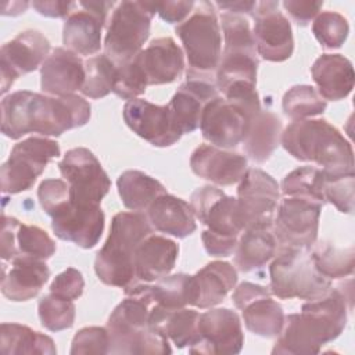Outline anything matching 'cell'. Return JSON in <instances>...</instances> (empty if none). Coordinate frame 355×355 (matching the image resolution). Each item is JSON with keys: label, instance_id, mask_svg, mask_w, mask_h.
Instances as JSON below:
<instances>
[{"label": "cell", "instance_id": "cell-1", "mask_svg": "<svg viewBox=\"0 0 355 355\" xmlns=\"http://www.w3.org/2000/svg\"><path fill=\"white\" fill-rule=\"evenodd\" d=\"M1 132L17 140L28 133L61 136L90 119V104L78 94L62 97L18 90L1 100Z\"/></svg>", "mask_w": 355, "mask_h": 355}, {"label": "cell", "instance_id": "cell-2", "mask_svg": "<svg viewBox=\"0 0 355 355\" xmlns=\"http://www.w3.org/2000/svg\"><path fill=\"white\" fill-rule=\"evenodd\" d=\"M352 309V280L331 287L316 300L301 306L300 313L284 316V323L275 343L272 354L312 355L336 340L347 326L348 312Z\"/></svg>", "mask_w": 355, "mask_h": 355}, {"label": "cell", "instance_id": "cell-3", "mask_svg": "<svg viewBox=\"0 0 355 355\" xmlns=\"http://www.w3.org/2000/svg\"><path fill=\"white\" fill-rule=\"evenodd\" d=\"M280 144L298 161L315 162L326 178L354 173V151L344 135L322 118L293 121Z\"/></svg>", "mask_w": 355, "mask_h": 355}, {"label": "cell", "instance_id": "cell-4", "mask_svg": "<svg viewBox=\"0 0 355 355\" xmlns=\"http://www.w3.org/2000/svg\"><path fill=\"white\" fill-rule=\"evenodd\" d=\"M122 300L111 312L107 330L110 336V354H171L169 340L150 326V312L154 302L148 284L137 283L125 291Z\"/></svg>", "mask_w": 355, "mask_h": 355}, {"label": "cell", "instance_id": "cell-5", "mask_svg": "<svg viewBox=\"0 0 355 355\" xmlns=\"http://www.w3.org/2000/svg\"><path fill=\"white\" fill-rule=\"evenodd\" d=\"M153 233L143 212H118L111 222L110 234L94 259L97 277L107 286L123 291L139 283L135 270V251L139 243Z\"/></svg>", "mask_w": 355, "mask_h": 355}, {"label": "cell", "instance_id": "cell-6", "mask_svg": "<svg viewBox=\"0 0 355 355\" xmlns=\"http://www.w3.org/2000/svg\"><path fill=\"white\" fill-rule=\"evenodd\" d=\"M187 58V72L211 76L222 55L220 24L211 1L196 3L191 14L175 28Z\"/></svg>", "mask_w": 355, "mask_h": 355}, {"label": "cell", "instance_id": "cell-7", "mask_svg": "<svg viewBox=\"0 0 355 355\" xmlns=\"http://www.w3.org/2000/svg\"><path fill=\"white\" fill-rule=\"evenodd\" d=\"M270 291L282 300H316L331 288V280L315 266L309 250L282 248L269 266Z\"/></svg>", "mask_w": 355, "mask_h": 355}, {"label": "cell", "instance_id": "cell-8", "mask_svg": "<svg viewBox=\"0 0 355 355\" xmlns=\"http://www.w3.org/2000/svg\"><path fill=\"white\" fill-rule=\"evenodd\" d=\"M155 12L153 1H121L115 4L104 39V54L115 65L130 61L143 50Z\"/></svg>", "mask_w": 355, "mask_h": 355}, {"label": "cell", "instance_id": "cell-9", "mask_svg": "<svg viewBox=\"0 0 355 355\" xmlns=\"http://www.w3.org/2000/svg\"><path fill=\"white\" fill-rule=\"evenodd\" d=\"M61 154L55 140L31 136L17 143L8 159L0 168V184L4 194H18L29 190L43 173L46 165Z\"/></svg>", "mask_w": 355, "mask_h": 355}, {"label": "cell", "instance_id": "cell-10", "mask_svg": "<svg viewBox=\"0 0 355 355\" xmlns=\"http://www.w3.org/2000/svg\"><path fill=\"white\" fill-rule=\"evenodd\" d=\"M322 202L305 197H283L273 220L277 251L282 248H305L316 243Z\"/></svg>", "mask_w": 355, "mask_h": 355}, {"label": "cell", "instance_id": "cell-11", "mask_svg": "<svg viewBox=\"0 0 355 355\" xmlns=\"http://www.w3.org/2000/svg\"><path fill=\"white\" fill-rule=\"evenodd\" d=\"M58 169L69 184L71 201L78 205H100L111 180L96 155L85 147L68 150Z\"/></svg>", "mask_w": 355, "mask_h": 355}, {"label": "cell", "instance_id": "cell-12", "mask_svg": "<svg viewBox=\"0 0 355 355\" xmlns=\"http://www.w3.org/2000/svg\"><path fill=\"white\" fill-rule=\"evenodd\" d=\"M258 112L237 101L216 96L202 110L200 121L202 137L219 148H233L243 143Z\"/></svg>", "mask_w": 355, "mask_h": 355}, {"label": "cell", "instance_id": "cell-13", "mask_svg": "<svg viewBox=\"0 0 355 355\" xmlns=\"http://www.w3.org/2000/svg\"><path fill=\"white\" fill-rule=\"evenodd\" d=\"M279 189L275 178L265 171L247 169L237 187V201L245 229H272L280 201Z\"/></svg>", "mask_w": 355, "mask_h": 355}, {"label": "cell", "instance_id": "cell-14", "mask_svg": "<svg viewBox=\"0 0 355 355\" xmlns=\"http://www.w3.org/2000/svg\"><path fill=\"white\" fill-rule=\"evenodd\" d=\"M190 205L194 216L212 234L239 239L245 229L237 198L225 194L220 189L214 186L196 189Z\"/></svg>", "mask_w": 355, "mask_h": 355}, {"label": "cell", "instance_id": "cell-15", "mask_svg": "<svg viewBox=\"0 0 355 355\" xmlns=\"http://www.w3.org/2000/svg\"><path fill=\"white\" fill-rule=\"evenodd\" d=\"M244 334L239 315L227 308H215L200 313L197 343L189 347L190 354H239Z\"/></svg>", "mask_w": 355, "mask_h": 355}, {"label": "cell", "instance_id": "cell-16", "mask_svg": "<svg viewBox=\"0 0 355 355\" xmlns=\"http://www.w3.org/2000/svg\"><path fill=\"white\" fill-rule=\"evenodd\" d=\"M252 17L257 53L272 62L288 60L294 51V39L288 19L279 11V1L257 3Z\"/></svg>", "mask_w": 355, "mask_h": 355}, {"label": "cell", "instance_id": "cell-17", "mask_svg": "<svg viewBox=\"0 0 355 355\" xmlns=\"http://www.w3.org/2000/svg\"><path fill=\"white\" fill-rule=\"evenodd\" d=\"M49 39L36 29L24 31L4 43L0 50L1 94H6L21 75L42 67L49 57Z\"/></svg>", "mask_w": 355, "mask_h": 355}, {"label": "cell", "instance_id": "cell-18", "mask_svg": "<svg viewBox=\"0 0 355 355\" xmlns=\"http://www.w3.org/2000/svg\"><path fill=\"white\" fill-rule=\"evenodd\" d=\"M114 1H78L79 10H73L62 29L65 49L79 55H93L101 47V31Z\"/></svg>", "mask_w": 355, "mask_h": 355}, {"label": "cell", "instance_id": "cell-19", "mask_svg": "<svg viewBox=\"0 0 355 355\" xmlns=\"http://www.w3.org/2000/svg\"><path fill=\"white\" fill-rule=\"evenodd\" d=\"M122 114L126 125L151 146L169 147L182 137L168 104L157 105L143 98H133L126 101Z\"/></svg>", "mask_w": 355, "mask_h": 355}, {"label": "cell", "instance_id": "cell-20", "mask_svg": "<svg viewBox=\"0 0 355 355\" xmlns=\"http://www.w3.org/2000/svg\"><path fill=\"white\" fill-rule=\"evenodd\" d=\"M104 212L100 205L67 202L51 216L54 234L82 248H93L104 230Z\"/></svg>", "mask_w": 355, "mask_h": 355}, {"label": "cell", "instance_id": "cell-21", "mask_svg": "<svg viewBox=\"0 0 355 355\" xmlns=\"http://www.w3.org/2000/svg\"><path fill=\"white\" fill-rule=\"evenodd\" d=\"M55 252V241L39 226L21 223L12 216L1 215V259L32 258L46 261Z\"/></svg>", "mask_w": 355, "mask_h": 355}, {"label": "cell", "instance_id": "cell-22", "mask_svg": "<svg viewBox=\"0 0 355 355\" xmlns=\"http://www.w3.org/2000/svg\"><path fill=\"white\" fill-rule=\"evenodd\" d=\"M211 78L186 73V82L180 85L168 103L175 125L182 135L191 133L200 126L204 107L219 96L216 85Z\"/></svg>", "mask_w": 355, "mask_h": 355}, {"label": "cell", "instance_id": "cell-23", "mask_svg": "<svg viewBox=\"0 0 355 355\" xmlns=\"http://www.w3.org/2000/svg\"><path fill=\"white\" fill-rule=\"evenodd\" d=\"M191 171L218 186L239 183L247 172V158L212 144L198 146L190 157Z\"/></svg>", "mask_w": 355, "mask_h": 355}, {"label": "cell", "instance_id": "cell-24", "mask_svg": "<svg viewBox=\"0 0 355 355\" xmlns=\"http://www.w3.org/2000/svg\"><path fill=\"white\" fill-rule=\"evenodd\" d=\"M83 82L85 62L65 47H55L40 67V87L49 96L73 94L82 89Z\"/></svg>", "mask_w": 355, "mask_h": 355}, {"label": "cell", "instance_id": "cell-25", "mask_svg": "<svg viewBox=\"0 0 355 355\" xmlns=\"http://www.w3.org/2000/svg\"><path fill=\"white\" fill-rule=\"evenodd\" d=\"M136 57L148 85L172 83L184 68L183 51L172 37L151 40Z\"/></svg>", "mask_w": 355, "mask_h": 355}, {"label": "cell", "instance_id": "cell-26", "mask_svg": "<svg viewBox=\"0 0 355 355\" xmlns=\"http://www.w3.org/2000/svg\"><path fill=\"white\" fill-rule=\"evenodd\" d=\"M11 266L3 265L1 293L6 298L21 302L35 298L50 277V269L42 259L15 258Z\"/></svg>", "mask_w": 355, "mask_h": 355}, {"label": "cell", "instance_id": "cell-27", "mask_svg": "<svg viewBox=\"0 0 355 355\" xmlns=\"http://www.w3.org/2000/svg\"><path fill=\"white\" fill-rule=\"evenodd\" d=\"M179 255L178 244L164 236L148 234L135 251V270L139 282H154L171 273Z\"/></svg>", "mask_w": 355, "mask_h": 355}, {"label": "cell", "instance_id": "cell-28", "mask_svg": "<svg viewBox=\"0 0 355 355\" xmlns=\"http://www.w3.org/2000/svg\"><path fill=\"white\" fill-rule=\"evenodd\" d=\"M146 216L153 229L184 239L196 232V216L191 205L172 194L157 197L146 211Z\"/></svg>", "mask_w": 355, "mask_h": 355}, {"label": "cell", "instance_id": "cell-29", "mask_svg": "<svg viewBox=\"0 0 355 355\" xmlns=\"http://www.w3.org/2000/svg\"><path fill=\"white\" fill-rule=\"evenodd\" d=\"M318 93L324 100L345 98L354 87L352 62L341 54H322L311 67Z\"/></svg>", "mask_w": 355, "mask_h": 355}, {"label": "cell", "instance_id": "cell-30", "mask_svg": "<svg viewBox=\"0 0 355 355\" xmlns=\"http://www.w3.org/2000/svg\"><path fill=\"white\" fill-rule=\"evenodd\" d=\"M237 283L234 266L223 261H212L193 275V306L205 309L220 304Z\"/></svg>", "mask_w": 355, "mask_h": 355}, {"label": "cell", "instance_id": "cell-31", "mask_svg": "<svg viewBox=\"0 0 355 355\" xmlns=\"http://www.w3.org/2000/svg\"><path fill=\"white\" fill-rule=\"evenodd\" d=\"M200 313L184 308H165L154 305L150 312V326L171 340L178 348L197 343V322Z\"/></svg>", "mask_w": 355, "mask_h": 355}, {"label": "cell", "instance_id": "cell-32", "mask_svg": "<svg viewBox=\"0 0 355 355\" xmlns=\"http://www.w3.org/2000/svg\"><path fill=\"white\" fill-rule=\"evenodd\" d=\"M258 64L255 46H225L215 75L218 92L233 83L255 85Z\"/></svg>", "mask_w": 355, "mask_h": 355}, {"label": "cell", "instance_id": "cell-33", "mask_svg": "<svg viewBox=\"0 0 355 355\" xmlns=\"http://www.w3.org/2000/svg\"><path fill=\"white\" fill-rule=\"evenodd\" d=\"M282 121L272 111L261 110L250 123L248 132L243 140L247 155L258 162H266L282 140Z\"/></svg>", "mask_w": 355, "mask_h": 355}, {"label": "cell", "instance_id": "cell-34", "mask_svg": "<svg viewBox=\"0 0 355 355\" xmlns=\"http://www.w3.org/2000/svg\"><path fill=\"white\" fill-rule=\"evenodd\" d=\"M277 252V240L272 229H245L237 240L234 265L241 272H251L266 265Z\"/></svg>", "mask_w": 355, "mask_h": 355}, {"label": "cell", "instance_id": "cell-35", "mask_svg": "<svg viewBox=\"0 0 355 355\" xmlns=\"http://www.w3.org/2000/svg\"><path fill=\"white\" fill-rule=\"evenodd\" d=\"M0 351L6 355L37 354L55 355L57 348L51 337L19 323H1Z\"/></svg>", "mask_w": 355, "mask_h": 355}, {"label": "cell", "instance_id": "cell-36", "mask_svg": "<svg viewBox=\"0 0 355 355\" xmlns=\"http://www.w3.org/2000/svg\"><path fill=\"white\" fill-rule=\"evenodd\" d=\"M123 205L135 212L147 211L151 202L166 193L161 182L141 171H125L116 180Z\"/></svg>", "mask_w": 355, "mask_h": 355}, {"label": "cell", "instance_id": "cell-37", "mask_svg": "<svg viewBox=\"0 0 355 355\" xmlns=\"http://www.w3.org/2000/svg\"><path fill=\"white\" fill-rule=\"evenodd\" d=\"M244 324L251 333L273 338L282 331L284 323V312L282 305L272 298V293L257 297L247 302L241 309Z\"/></svg>", "mask_w": 355, "mask_h": 355}, {"label": "cell", "instance_id": "cell-38", "mask_svg": "<svg viewBox=\"0 0 355 355\" xmlns=\"http://www.w3.org/2000/svg\"><path fill=\"white\" fill-rule=\"evenodd\" d=\"M309 250L316 269L327 279H343L351 276L355 266V251L349 245L338 248L329 241L313 244Z\"/></svg>", "mask_w": 355, "mask_h": 355}, {"label": "cell", "instance_id": "cell-39", "mask_svg": "<svg viewBox=\"0 0 355 355\" xmlns=\"http://www.w3.org/2000/svg\"><path fill=\"white\" fill-rule=\"evenodd\" d=\"M148 290L154 305L165 308H184L194 301L193 276L186 273L166 275L148 284Z\"/></svg>", "mask_w": 355, "mask_h": 355}, {"label": "cell", "instance_id": "cell-40", "mask_svg": "<svg viewBox=\"0 0 355 355\" xmlns=\"http://www.w3.org/2000/svg\"><path fill=\"white\" fill-rule=\"evenodd\" d=\"M326 178L322 169L315 166H301L287 173L282 180L283 197H305L324 205Z\"/></svg>", "mask_w": 355, "mask_h": 355}, {"label": "cell", "instance_id": "cell-41", "mask_svg": "<svg viewBox=\"0 0 355 355\" xmlns=\"http://www.w3.org/2000/svg\"><path fill=\"white\" fill-rule=\"evenodd\" d=\"M116 78V65L105 55L98 54L85 61V82L82 94L90 98H101L112 92Z\"/></svg>", "mask_w": 355, "mask_h": 355}, {"label": "cell", "instance_id": "cell-42", "mask_svg": "<svg viewBox=\"0 0 355 355\" xmlns=\"http://www.w3.org/2000/svg\"><path fill=\"white\" fill-rule=\"evenodd\" d=\"M327 103L309 85H297L288 89L282 101L283 112L293 121L306 119L324 112Z\"/></svg>", "mask_w": 355, "mask_h": 355}, {"label": "cell", "instance_id": "cell-43", "mask_svg": "<svg viewBox=\"0 0 355 355\" xmlns=\"http://www.w3.org/2000/svg\"><path fill=\"white\" fill-rule=\"evenodd\" d=\"M37 312L42 326L50 331L69 329L75 322L73 301L57 297L51 293L39 300Z\"/></svg>", "mask_w": 355, "mask_h": 355}, {"label": "cell", "instance_id": "cell-44", "mask_svg": "<svg viewBox=\"0 0 355 355\" xmlns=\"http://www.w3.org/2000/svg\"><path fill=\"white\" fill-rule=\"evenodd\" d=\"M312 32L324 49H340L348 37L349 25L341 14L324 11L316 15Z\"/></svg>", "mask_w": 355, "mask_h": 355}, {"label": "cell", "instance_id": "cell-45", "mask_svg": "<svg viewBox=\"0 0 355 355\" xmlns=\"http://www.w3.org/2000/svg\"><path fill=\"white\" fill-rule=\"evenodd\" d=\"M147 86V78L137 61V57L125 64L116 65V78L112 92L118 97L128 101L137 98L146 92Z\"/></svg>", "mask_w": 355, "mask_h": 355}, {"label": "cell", "instance_id": "cell-46", "mask_svg": "<svg viewBox=\"0 0 355 355\" xmlns=\"http://www.w3.org/2000/svg\"><path fill=\"white\" fill-rule=\"evenodd\" d=\"M326 178V176H324ZM355 175L347 173L334 178H326L324 200L331 202L340 212L352 214L354 211Z\"/></svg>", "mask_w": 355, "mask_h": 355}, {"label": "cell", "instance_id": "cell-47", "mask_svg": "<svg viewBox=\"0 0 355 355\" xmlns=\"http://www.w3.org/2000/svg\"><path fill=\"white\" fill-rule=\"evenodd\" d=\"M71 355L110 354V336L107 327L90 326L80 329L71 345Z\"/></svg>", "mask_w": 355, "mask_h": 355}, {"label": "cell", "instance_id": "cell-48", "mask_svg": "<svg viewBox=\"0 0 355 355\" xmlns=\"http://www.w3.org/2000/svg\"><path fill=\"white\" fill-rule=\"evenodd\" d=\"M37 198L43 211L53 216L61 207L71 201L69 184L62 179H44L37 189Z\"/></svg>", "mask_w": 355, "mask_h": 355}, {"label": "cell", "instance_id": "cell-49", "mask_svg": "<svg viewBox=\"0 0 355 355\" xmlns=\"http://www.w3.org/2000/svg\"><path fill=\"white\" fill-rule=\"evenodd\" d=\"M85 288V280L82 273L75 268H68L60 275H57L50 284V293L65 298V300H78Z\"/></svg>", "mask_w": 355, "mask_h": 355}, {"label": "cell", "instance_id": "cell-50", "mask_svg": "<svg viewBox=\"0 0 355 355\" xmlns=\"http://www.w3.org/2000/svg\"><path fill=\"white\" fill-rule=\"evenodd\" d=\"M284 10L301 26L308 25L320 11L323 1H302V0H284L282 3Z\"/></svg>", "mask_w": 355, "mask_h": 355}, {"label": "cell", "instance_id": "cell-51", "mask_svg": "<svg viewBox=\"0 0 355 355\" xmlns=\"http://www.w3.org/2000/svg\"><path fill=\"white\" fill-rule=\"evenodd\" d=\"M155 11L168 24L183 22L193 11L196 3L191 0L186 1H155Z\"/></svg>", "mask_w": 355, "mask_h": 355}, {"label": "cell", "instance_id": "cell-52", "mask_svg": "<svg viewBox=\"0 0 355 355\" xmlns=\"http://www.w3.org/2000/svg\"><path fill=\"white\" fill-rule=\"evenodd\" d=\"M201 240L205 251L212 257H230L237 245L239 239L223 237L218 234H212L207 230L202 232Z\"/></svg>", "mask_w": 355, "mask_h": 355}, {"label": "cell", "instance_id": "cell-53", "mask_svg": "<svg viewBox=\"0 0 355 355\" xmlns=\"http://www.w3.org/2000/svg\"><path fill=\"white\" fill-rule=\"evenodd\" d=\"M272 293L269 287L261 286V284H255V283H250V282H244L241 284L237 286V288L234 290L232 300L233 304L237 309H241L247 302L255 300L257 297H261L263 294H269Z\"/></svg>", "mask_w": 355, "mask_h": 355}, {"label": "cell", "instance_id": "cell-54", "mask_svg": "<svg viewBox=\"0 0 355 355\" xmlns=\"http://www.w3.org/2000/svg\"><path fill=\"white\" fill-rule=\"evenodd\" d=\"M32 7L49 18H67L76 7L75 1H33Z\"/></svg>", "mask_w": 355, "mask_h": 355}, {"label": "cell", "instance_id": "cell-55", "mask_svg": "<svg viewBox=\"0 0 355 355\" xmlns=\"http://www.w3.org/2000/svg\"><path fill=\"white\" fill-rule=\"evenodd\" d=\"M216 7H219L220 10H225V12H230V14H252L257 6V1H216L215 3Z\"/></svg>", "mask_w": 355, "mask_h": 355}]
</instances>
